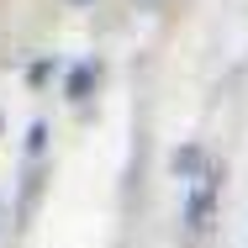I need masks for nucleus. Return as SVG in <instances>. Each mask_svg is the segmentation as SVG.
Returning <instances> with one entry per match:
<instances>
[{
	"label": "nucleus",
	"mask_w": 248,
	"mask_h": 248,
	"mask_svg": "<svg viewBox=\"0 0 248 248\" xmlns=\"http://www.w3.org/2000/svg\"><path fill=\"white\" fill-rule=\"evenodd\" d=\"M217 190H222V169H217V164H206L196 180H190V190H185V232H190L196 243L211 232V222H217Z\"/></svg>",
	"instance_id": "1"
},
{
	"label": "nucleus",
	"mask_w": 248,
	"mask_h": 248,
	"mask_svg": "<svg viewBox=\"0 0 248 248\" xmlns=\"http://www.w3.org/2000/svg\"><path fill=\"white\" fill-rule=\"evenodd\" d=\"M201 169H206L201 148H180V153H174V174H180V180H196Z\"/></svg>",
	"instance_id": "2"
},
{
	"label": "nucleus",
	"mask_w": 248,
	"mask_h": 248,
	"mask_svg": "<svg viewBox=\"0 0 248 248\" xmlns=\"http://www.w3.org/2000/svg\"><path fill=\"white\" fill-rule=\"evenodd\" d=\"M90 79H95V69H90V63H79V69L69 74V100H85V90H90Z\"/></svg>",
	"instance_id": "3"
},
{
	"label": "nucleus",
	"mask_w": 248,
	"mask_h": 248,
	"mask_svg": "<svg viewBox=\"0 0 248 248\" xmlns=\"http://www.w3.org/2000/svg\"><path fill=\"white\" fill-rule=\"evenodd\" d=\"M69 5H90V0H69Z\"/></svg>",
	"instance_id": "4"
}]
</instances>
